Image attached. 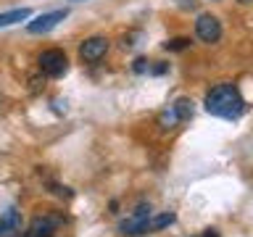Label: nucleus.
I'll return each instance as SVG.
<instances>
[{"mask_svg": "<svg viewBox=\"0 0 253 237\" xmlns=\"http://www.w3.org/2000/svg\"><path fill=\"white\" fill-rule=\"evenodd\" d=\"M171 111H174V116H177L179 121H190L193 114H195V103L190 98H177L171 103Z\"/></svg>", "mask_w": 253, "mask_h": 237, "instance_id": "obj_9", "label": "nucleus"}, {"mask_svg": "<svg viewBox=\"0 0 253 237\" xmlns=\"http://www.w3.org/2000/svg\"><path fill=\"white\" fill-rule=\"evenodd\" d=\"M206 111H209L211 116H219V118H229V121H235V118H240L245 114V98L243 92L237 90V84L232 82H221L216 87H211L209 92H206V100H203Z\"/></svg>", "mask_w": 253, "mask_h": 237, "instance_id": "obj_1", "label": "nucleus"}, {"mask_svg": "<svg viewBox=\"0 0 253 237\" xmlns=\"http://www.w3.org/2000/svg\"><path fill=\"white\" fill-rule=\"evenodd\" d=\"M201 237H219V232H216V229H206Z\"/></svg>", "mask_w": 253, "mask_h": 237, "instance_id": "obj_17", "label": "nucleus"}, {"mask_svg": "<svg viewBox=\"0 0 253 237\" xmlns=\"http://www.w3.org/2000/svg\"><path fill=\"white\" fill-rule=\"evenodd\" d=\"M32 11L29 8H16V11H8V13H0V27H11V24L16 21H24V19H29Z\"/></svg>", "mask_w": 253, "mask_h": 237, "instance_id": "obj_10", "label": "nucleus"}, {"mask_svg": "<svg viewBox=\"0 0 253 237\" xmlns=\"http://www.w3.org/2000/svg\"><path fill=\"white\" fill-rule=\"evenodd\" d=\"M132 69L137 71V74H145V71H150V61H148V58H137Z\"/></svg>", "mask_w": 253, "mask_h": 237, "instance_id": "obj_14", "label": "nucleus"}, {"mask_svg": "<svg viewBox=\"0 0 253 237\" xmlns=\"http://www.w3.org/2000/svg\"><path fill=\"white\" fill-rule=\"evenodd\" d=\"M177 5H179V8H187V11H193V8H195V0H177Z\"/></svg>", "mask_w": 253, "mask_h": 237, "instance_id": "obj_15", "label": "nucleus"}, {"mask_svg": "<svg viewBox=\"0 0 253 237\" xmlns=\"http://www.w3.org/2000/svg\"><path fill=\"white\" fill-rule=\"evenodd\" d=\"M195 35H198L201 42H209V45L219 42L221 40V21L211 13H201L198 21H195Z\"/></svg>", "mask_w": 253, "mask_h": 237, "instance_id": "obj_3", "label": "nucleus"}, {"mask_svg": "<svg viewBox=\"0 0 253 237\" xmlns=\"http://www.w3.org/2000/svg\"><path fill=\"white\" fill-rule=\"evenodd\" d=\"M166 71V63H158V66H153V74H164Z\"/></svg>", "mask_w": 253, "mask_h": 237, "instance_id": "obj_16", "label": "nucleus"}, {"mask_svg": "<svg viewBox=\"0 0 253 237\" xmlns=\"http://www.w3.org/2000/svg\"><path fill=\"white\" fill-rule=\"evenodd\" d=\"M108 53V37H87L82 45H79V58H82L84 63H98L103 55Z\"/></svg>", "mask_w": 253, "mask_h": 237, "instance_id": "obj_6", "label": "nucleus"}, {"mask_svg": "<svg viewBox=\"0 0 253 237\" xmlns=\"http://www.w3.org/2000/svg\"><path fill=\"white\" fill-rule=\"evenodd\" d=\"M185 47H190L187 37H174L169 42H164V50H185Z\"/></svg>", "mask_w": 253, "mask_h": 237, "instance_id": "obj_13", "label": "nucleus"}, {"mask_svg": "<svg viewBox=\"0 0 253 237\" xmlns=\"http://www.w3.org/2000/svg\"><path fill=\"white\" fill-rule=\"evenodd\" d=\"M240 3H243V5H248V3H251V0H240Z\"/></svg>", "mask_w": 253, "mask_h": 237, "instance_id": "obj_18", "label": "nucleus"}, {"mask_svg": "<svg viewBox=\"0 0 253 237\" xmlns=\"http://www.w3.org/2000/svg\"><path fill=\"white\" fill-rule=\"evenodd\" d=\"M148 221H150V205H140L132 216H126L122 224H119V232L122 235H129V237H137V235H145L148 232Z\"/></svg>", "mask_w": 253, "mask_h": 237, "instance_id": "obj_4", "label": "nucleus"}, {"mask_svg": "<svg viewBox=\"0 0 253 237\" xmlns=\"http://www.w3.org/2000/svg\"><path fill=\"white\" fill-rule=\"evenodd\" d=\"M16 232H21V216L16 208H11L0 216V237H13Z\"/></svg>", "mask_w": 253, "mask_h": 237, "instance_id": "obj_8", "label": "nucleus"}, {"mask_svg": "<svg viewBox=\"0 0 253 237\" xmlns=\"http://www.w3.org/2000/svg\"><path fill=\"white\" fill-rule=\"evenodd\" d=\"M158 124H161V129H174V126L179 124V118L174 116V111H171V106L166 108V111H161V116H158Z\"/></svg>", "mask_w": 253, "mask_h": 237, "instance_id": "obj_12", "label": "nucleus"}, {"mask_svg": "<svg viewBox=\"0 0 253 237\" xmlns=\"http://www.w3.org/2000/svg\"><path fill=\"white\" fill-rule=\"evenodd\" d=\"M55 229H58V219L55 216H37L29 221L24 237H53Z\"/></svg>", "mask_w": 253, "mask_h": 237, "instance_id": "obj_7", "label": "nucleus"}, {"mask_svg": "<svg viewBox=\"0 0 253 237\" xmlns=\"http://www.w3.org/2000/svg\"><path fill=\"white\" fill-rule=\"evenodd\" d=\"M174 213H161V216H150V221H148V229H164V227H169V224H174Z\"/></svg>", "mask_w": 253, "mask_h": 237, "instance_id": "obj_11", "label": "nucleus"}, {"mask_svg": "<svg viewBox=\"0 0 253 237\" xmlns=\"http://www.w3.org/2000/svg\"><path fill=\"white\" fill-rule=\"evenodd\" d=\"M40 71H42L45 77H53V79H58L63 77L69 71V58H66V53L58 50V47H50V50H42L40 53Z\"/></svg>", "mask_w": 253, "mask_h": 237, "instance_id": "obj_2", "label": "nucleus"}, {"mask_svg": "<svg viewBox=\"0 0 253 237\" xmlns=\"http://www.w3.org/2000/svg\"><path fill=\"white\" fill-rule=\"evenodd\" d=\"M66 16H69L66 8L47 11V13H42V16H37V19H32V21L27 24V32H29V35H45V32H50V29L58 27V24L66 19Z\"/></svg>", "mask_w": 253, "mask_h": 237, "instance_id": "obj_5", "label": "nucleus"}]
</instances>
